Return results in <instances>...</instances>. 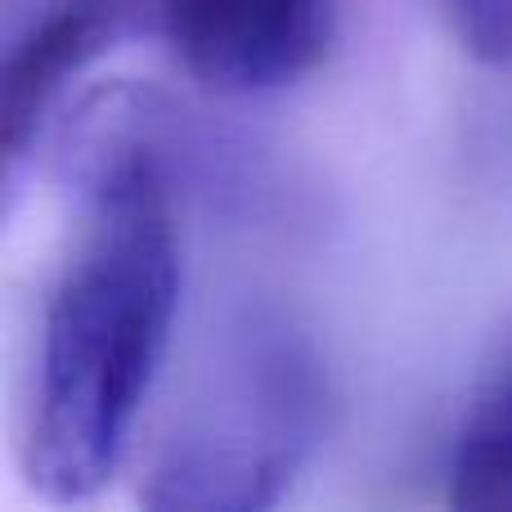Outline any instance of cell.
<instances>
[{"instance_id": "2", "label": "cell", "mask_w": 512, "mask_h": 512, "mask_svg": "<svg viewBox=\"0 0 512 512\" xmlns=\"http://www.w3.org/2000/svg\"><path fill=\"white\" fill-rule=\"evenodd\" d=\"M324 355L288 315L243 306L198 351L144 468V504L261 512L292 490L328 432Z\"/></svg>"}, {"instance_id": "1", "label": "cell", "mask_w": 512, "mask_h": 512, "mask_svg": "<svg viewBox=\"0 0 512 512\" xmlns=\"http://www.w3.org/2000/svg\"><path fill=\"white\" fill-rule=\"evenodd\" d=\"M68 176L81 225L45 292L27 409V477L50 504H86L131 459L185 292L176 185L149 113L104 99Z\"/></svg>"}, {"instance_id": "5", "label": "cell", "mask_w": 512, "mask_h": 512, "mask_svg": "<svg viewBox=\"0 0 512 512\" xmlns=\"http://www.w3.org/2000/svg\"><path fill=\"white\" fill-rule=\"evenodd\" d=\"M445 481L454 508L512 512V355L463 414Z\"/></svg>"}, {"instance_id": "4", "label": "cell", "mask_w": 512, "mask_h": 512, "mask_svg": "<svg viewBox=\"0 0 512 512\" xmlns=\"http://www.w3.org/2000/svg\"><path fill=\"white\" fill-rule=\"evenodd\" d=\"M126 14V0H50L9 41L0 86V149L14 176L41 140L63 90L104 54Z\"/></svg>"}, {"instance_id": "6", "label": "cell", "mask_w": 512, "mask_h": 512, "mask_svg": "<svg viewBox=\"0 0 512 512\" xmlns=\"http://www.w3.org/2000/svg\"><path fill=\"white\" fill-rule=\"evenodd\" d=\"M454 41L481 63L512 68V0H436Z\"/></svg>"}, {"instance_id": "3", "label": "cell", "mask_w": 512, "mask_h": 512, "mask_svg": "<svg viewBox=\"0 0 512 512\" xmlns=\"http://www.w3.org/2000/svg\"><path fill=\"white\" fill-rule=\"evenodd\" d=\"M176 63L216 95H274L319 68L337 0H162Z\"/></svg>"}]
</instances>
